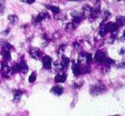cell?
Listing matches in <instances>:
<instances>
[{"label": "cell", "mask_w": 125, "mask_h": 116, "mask_svg": "<svg viewBox=\"0 0 125 116\" xmlns=\"http://www.w3.org/2000/svg\"><path fill=\"white\" fill-rule=\"evenodd\" d=\"M104 90H105L104 85H103L101 82H99V83L92 85V87H91V89H90V93H91V95H93V96H97V95H99V94L102 93Z\"/></svg>", "instance_id": "obj_1"}, {"label": "cell", "mask_w": 125, "mask_h": 116, "mask_svg": "<svg viewBox=\"0 0 125 116\" xmlns=\"http://www.w3.org/2000/svg\"><path fill=\"white\" fill-rule=\"evenodd\" d=\"M96 62L98 63H104L106 60V55L105 53L103 51H100V50H98L95 54V57H94Z\"/></svg>", "instance_id": "obj_2"}, {"label": "cell", "mask_w": 125, "mask_h": 116, "mask_svg": "<svg viewBox=\"0 0 125 116\" xmlns=\"http://www.w3.org/2000/svg\"><path fill=\"white\" fill-rule=\"evenodd\" d=\"M52 58H51L49 55H45L42 59V62H43V67L45 69H51V67H52Z\"/></svg>", "instance_id": "obj_3"}, {"label": "cell", "mask_w": 125, "mask_h": 116, "mask_svg": "<svg viewBox=\"0 0 125 116\" xmlns=\"http://www.w3.org/2000/svg\"><path fill=\"white\" fill-rule=\"evenodd\" d=\"M104 29L105 30L107 33L108 32H111V33H116V32H117L118 28H117V27L116 26L115 23L109 22L104 27Z\"/></svg>", "instance_id": "obj_4"}, {"label": "cell", "mask_w": 125, "mask_h": 116, "mask_svg": "<svg viewBox=\"0 0 125 116\" xmlns=\"http://www.w3.org/2000/svg\"><path fill=\"white\" fill-rule=\"evenodd\" d=\"M63 91H64V90H63V88L61 85H55L51 90L52 93H53L54 95H57V96H61L63 93Z\"/></svg>", "instance_id": "obj_5"}, {"label": "cell", "mask_w": 125, "mask_h": 116, "mask_svg": "<svg viewBox=\"0 0 125 116\" xmlns=\"http://www.w3.org/2000/svg\"><path fill=\"white\" fill-rule=\"evenodd\" d=\"M29 53L31 55V56L34 59H39L41 55V52H40V49L38 48H33L29 50Z\"/></svg>", "instance_id": "obj_6"}, {"label": "cell", "mask_w": 125, "mask_h": 116, "mask_svg": "<svg viewBox=\"0 0 125 116\" xmlns=\"http://www.w3.org/2000/svg\"><path fill=\"white\" fill-rule=\"evenodd\" d=\"M18 66H19V71L21 72V73H27L28 71V64H27V62L24 61V60H21V62L18 64Z\"/></svg>", "instance_id": "obj_7"}, {"label": "cell", "mask_w": 125, "mask_h": 116, "mask_svg": "<svg viewBox=\"0 0 125 116\" xmlns=\"http://www.w3.org/2000/svg\"><path fill=\"white\" fill-rule=\"evenodd\" d=\"M49 17V15L45 12H41L38 16H36L34 19V23H39L41 21H43L45 18H48Z\"/></svg>", "instance_id": "obj_8"}, {"label": "cell", "mask_w": 125, "mask_h": 116, "mask_svg": "<svg viewBox=\"0 0 125 116\" xmlns=\"http://www.w3.org/2000/svg\"><path fill=\"white\" fill-rule=\"evenodd\" d=\"M67 79V75L65 73H58V74L56 75L55 77V81L57 83H62L64 82Z\"/></svg>", "instance_id": "obj_9"}, {"label": "cell", "mask_w": 125, "mask_h": 116, "mask_svg": "<svg viewBox=\"0 0 125 116\" xmlns=\"http://www.w3.org/2000/svg\"><path fill=\"white\" fill-rule=\"evenodd\" d=\"M13 94H14V101L16 102H20L21 97L22 96V91L20 90H13Z\"/></svg>", "instance_id": "obj_10"}, {"label": "cell", "mask_w": 125, "mask_h": 116, "mask_svg": "<svg viewBox=\"0 0 125 116\" xmlns=\"http://www.w3.org/2000/svg\"><path fill=\"white\" fill-rule=\"evenodd\" d=\"M116 22L115 23L116 24V26L117 27V28H120L122 27H123V25H124V22H125V19L123 16H117L116 17Z\"/></svg>", "instance_id": "obj_11"}, {"label": "cell", "mask_w": 125, "mask_h": 116, "mask_svg": "<svg viewBox=\"0 0 125 116\" xmlns=\"http://www.w3.org/2000/svg\"><path fill=\"white\" fill-rule=\"evenodd\" d=\"M73 73L75 76H79L82 73V69H81V66L79 63L75 64L73 66Z\"/></svg>", "instance_id": "obj_12"}, {"label": "cell", "mask_w": 125, "mask_h": 116, "mask_svg": "<svg viewBox=\"0 0 125 116\" xmlns=\"http://www.w3.org/2000/svg\"><path fill=\"white\" fill-rule=\"evenodd\" d=\"M91 10H92V8L89 5L86 4L83 6V13H84V16L86 17H90V14H91Z\"/></svg>", "instance_id": "obj_13"}, {"label": "cell", "mask_w": 125, "mask_h": 116, "mask_svg": "<svg viewBox=\"0 0 125 116\" xmlns=\"http://www.w3.org/2000/svg\"><path fill=\"white\" fill-rule=\"evenodd\" d=\"M45 7L47 8L48 9H51V11L54 13V14H57L59 12V8L57 7V6H54V5H45Z\"/></svg>", "instance_id": "obj_14"}, {"label": "cell", "mask_w": 125, "mask_h": 116, "mask_svg": "<svg viewBox=\"0 0 125 116\" xmlns=\"http://www.w3.org/2000/svg\"><path fill=\"white\" fill-rule=\"evenodd\" d=\"M70 59H69L68 57L67 56H64V55H62V67L63 68H66L67 66L69 65V63H70Z\"/></svg>", "instance_id": "obj_15"}, {"label": "cell", "mask_w": 125, "mask_h": 116, "mask_svg": "<svg viewBox=\"0 0 125 116\" xmlns=\"http://www.w3.org/2000/svg\"><path fill=\"white\" fill-rule=\"evenodd\" d=\"M8 19H9V21H10V23H12V24H15V23L17 22V21H18V17L16 15H10V16H8Z\"/></svg>", "instance_id": "obj_16"}, {"label": "cell", "mask_w": 125, "mask_h": 116, "mask_svg": "<svg viewBox=\"0 0 125 116\" xmlns=\"http://www.w3.org/2000/svg\"><path fill=\"white\" fill-rule=\"evenodd\" d=\"M3 56L4 57V59L6 61H10L11 59V55H10V51H6V50H3L2 51Z\"/></svg>", "instance_id": "obj_17"}, {"label": "cell", "mask_w": 125, "mask_h": 116, "mask_svg": "<svg viewBox=\"0 0 125 116\" xmlns=\"http://www.w3.org/2000/svg\"><path fill=\"white\" fill-rule=\"evenodd\" d=\"M36 77H37L36 73L33 72V73H31V75L29 76V78H28V82H29V83H33V82L35 81V80H36Z\"/></svg>", "instance_id": "obj_18"}, {"label": "cell", "mask_w": 125, "mask_h": 116, "mask_svg": "<svg viewBox=\"0 0 125 116\" xmlns=\"http://www.w3.org/2000/svg\"><path fill=\"white\" fill-rule=\"evenodd\" d=\"M81 21H82V18H81V16H74V17H73V21H72V22H73L75 26H77V25L81 22Z\"/></svg>", "instance_id": "obj_19"}, {"label": "cell", "mask_w": 125, "mask_h": 116, "mask_svg": "<svg viewBox=\"0 0 125 116\" xmlns=\"http://www.w3.org/2000/svg\"><path fill=\"white\" fill-rule=\"evenodd\" d=\"M75 27H76V26H75V25L74 24L73 22H71V23H69V24L67 25L66 30H68V31L71 32V31H73V30H75Z\"/></svg>", "instance_id": "obj_20"}, {"label": "cell", "mask_w": 125, "mask_h": 116, "mask_svg": "<svg viewBox=\"0 0 125 116\" xmlns=\"http://www.w3.org/2000/svg\"><path fill=\"white\" fill-rule=\"evenodd\" d=\"M93 61V56L91 54H87V64H90Z\"/></svg>", "instance_id": "obj_21"}, {"label": "cell", "mask_w": 125, "mask_h": 116, "mask_svg": "<svg viewBox=\"0 0 125 116\" xmlns=\"http://www.w3.org/2000/svg\"><path fill=\"white\" fill-rule=\"evenodd\" d=\"M4 12V4L2 2H0V16L3 15Z\"/></svg>", "instance_id": "obj_22"}, {"label": "cell", "mask_w": 125, "mask_h": 116, "mask_svg": "<svg viewBox=\"0 0 125 116\" xmlns=\"http://www.w3.org/2000/svg\"><path fill=\"white\" fill-rule=\"evenodd\" d=\"M106 33H107V32H106L105 30L104 29V27H103L102 29L100 30V32H99V35H100V36H102V37H104V35L106 34Z\"/></svg>", "instance_id": "obj_23"}, {"label": "cell", "mask_w": 125, "mask_h": 116, "mask_svg": "<svg viewBox=\"0 0 125 116\" xmlns=\"http://www.w3.org/2000/svg\"><path fill=\"white\" fill-rule=\"evenodd\" d=\"M106 62L107 64L111 65V64H113V63H114V61H113V60H111V59H110V58H106V60H105V62Z\"/></svg>", "instance_id": "obj_24"}, {"label": "cell", "mask_w": 125, "mask_h": 116, "mask_svg": "<svg viewBox=\"0 0 125 116\" xmlns=\"http://www.w3.org/2000/svg\"><path fill=\"white\" fill-rule=\"evenodd\" d=\"M23 3H27V4H33L34 0H22Z\"/></svg>", "instance_id": "obj_25"}, {"label": "cell", "mask_w": 125, "mask_h": 116, "mask_svg": "<svg viewBox=\"0 0 125 116\" xmlns=\"http://www.w3.org/2000/svg\"><path fill=\"white\" fill-rule=\"evenodd\" d=\"M10 28H8V29H6L5 31H4V33H3V34H4V35H7L8 33H10Z\"/></svg>", "instance_id": "obj_26"}, {"label": "cell", "mask_w": 125, "mask_h": 116, "mask_svg": "<svg viewBox=\"0 0 125 116\" xmlns=\"http://www.w3.org/2000/svg\"><path fill=\"white\" fill-rule=\"evenodd\" d=\"M123 65H124V63H122V64L118 65V68H124V67H123Z\"/></svg>", "instance_id": "obj_27"}, {"label": "cell", "mask_w": 125, "mask_h": 116, "mask_svg": "<svg viewBox=\"0 0 125 116\" xmlns=\"http://www.w3.org/2000/svg\"><path fill=\"white\" fill-rule=\"evenodd\" d=\"M123 53H124V48H122V49H121V52H120V54H121V55H123Z\"/></svg>", "instance_id": "obj_28"}, {"label": "cell", "mask_w": 125, "mask_h": 116, "mask_svg": "<svg viewBox=\"0 0 125 116\" xmlns=\"http://www.w3.org/2000/svg\"><path fill=\"white\" fill-rule=\"evenodd\" d=\"M112 116H117V115H112Z\"/></svg>", "instance_id": "obj_29"}]
</instances>
